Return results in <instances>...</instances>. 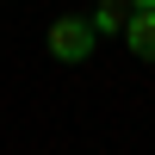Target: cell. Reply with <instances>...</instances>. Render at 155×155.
Wrapping results in <instances>:
<instances>
[{
    "label": "cell",
    "mask_w": 155,
    "mask_h": 155,
    "mask_svg": "<svg viewBox=\"0 0 155 155\" xmlns=\"http://www.w3.org/2000/svg\"><path fill=\"white\" fill-rule=\"evenodd\" d=\"M44 44H50V56L56 62H87L99 50V31H93V19H87V12H56V19H50V31H44Z\"/></svg>",
    "instance_id": "obj_1"
},
{
    "label": "cell",
    "mask_w": 155,
    "mask_h": 155,
    "mask_svg": "<svg viewBox=\"0 0 155 155\" xmlns=\"http://www.w3.org/2000/svg\"><path fill=\"white\" fill-rule=\"evenodd\" d=\"M124 50H130L137 62H155V6H130V19H124Z\"/></svg>",
    "instance_id": "obj_2"
},
{
    "label": "cell",
    "mask_w": 155,
    "mask_h": 155,
    "mask_svg": "<svg viewBox=\"0 0 155 155\" xmlns=\"http://www.w3.org/2000/svg\"><path fill=\"white\" fill-rule=\"evenodd\" d=\"M87 19H93V31H99V37H118V31H124V19H130V0H99Z\"/></svg>",
    "instance_id": "obj_3"
},
{
    "label": "cell",
    "mask_w": 155,
    "mask_h": 155,
    "mask_svg": "<svg viewBox=\"0 0 155 155\" xmlns=\"http://www.w3.org/2000/svg\"><path fill=\"white\" fill-rule=\"evenodd\" d=\"M130 6H155V0H130Z\"/></svg>",
    "instance_id": "obj_4"
}]
</instances>
